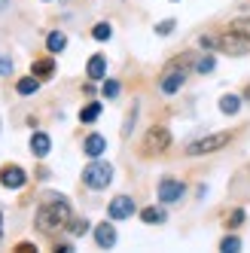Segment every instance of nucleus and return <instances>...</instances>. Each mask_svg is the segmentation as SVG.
<instances>
[{
	"label": "nucleus",
	"mask_w": 250,
	"mask_h": 253,
	"mask_svg": "<svg viewBox=\"0 0 250 253\" xmlns=\"http://www.w3.org/2000/svg\"><path fill=\"white\" fill-rule=\"evenodd\" d=\"M70 220V205L64 198H49V202L37 211V226L40 229H55V226H64Z\"/></svg>",
	"instance_id": "nucleus-1"
},
{
	"label": "nucleus",
	"mask_w": 250,
	"mask_h": 253,
	"mask_svg": "<svg viewBox=\"0 0 250 253\" xmlns=\"http://www.w3.org/2000/svg\"><path fill=\"white\" fill-rule=\"evenodd\" d=\"M83 183L88 189H107L113 183V165H110V162H92V165H85Z\"/></svg>",
	"instance_id": "nucleus-2"
},
{
	"label": "nucleus",
	"mask_w": 250,
	"mask_h": 253,
	"mask_svg": "<svg viewBox=\"0 0 250 253\" xmlns=\"http://www.w3.org/2000/svg\"><path fill=\"white\" fill-rule=\"evenodd\" d=\"M232 140V134H208V137H199V140H192L189 147H186V156H208V153H217L223 150L226 143Z\"/></svg>",
	"instance_id": "nucleus-3"
},
{
	"label": "nucleus",
	"mask_w": 250,
	"mask_h": 253,
	"mask_svg": "<svg viewBox=\"0 0 250 253\" xmlns=\"http://www.w3.org/2000/svg\"><path fill=\"white\" fill-rule=\"evenodd\" d=\"M217 49H223L226 55H247L250 52V37L229 31V34H223V37L217 40Z\"/></svg>",
	"instance_id": "nucleus-4"
},
{
	"label": "nucleus",
	"mask_w": 250,
	"mask_h": 253,
	"mask_svg": "<svg viewBox=\"0 0 250 253\" xmlns=\"http://www.w3.org/2000/svg\"><path fill=\"white\" fill-rule=\"evenodd\" d=\"M171 147V131L162 128V125H156V128L147 131V140H144V153L147 156H156V153H165Z\"/></svg>",
	"instance_id": "nucleus-5"
},
{
	"label": "nucleus",
	"mask_w": 250,
	"mask_h": 253,
	"mask_svg": "<svg viewBox=\"0 0 250 253\" xmlns=\"http://www.w3.org/2000/svg\"><path fill=\"white\" fill-rule=\"evenodd\" d=\"M186 192L183 186V180H177V177H162V183H159V202H165V205H174V202H180Z\"/></svg>",
	"instance_id": "nucleus-6"
},
{
	"label": "nucleus",
	"mask_w": 250,
	"mask_h": 253,
	"mask_svg": "<svg viewBox=\"0 0 250 253\" xmlns=\"http://www.w3.org/2000/svg\"><path fill=\"white\" fill-rule=\"evenodd\" d=\"M0 183H3L6 189H22L28 183V174L19 165H6L3 171H0Z\"/></svg>",
	"instance_id": "nucleus-7"
},
{
	"label": "nucleus",
	"mask_w": 250,
	"mask_h": 253,
	"mask_svg": "<svg viewBox=\"0 0 250 253\" xmlns=\"http://www.w3.org/2000/svg\"><path fill=\"white\" fill-rule=\"evenodd\" d=\"M107 213H110V220H125V216L134 213V202L128 195H116L110 202V208H107Z\"/></svg>",
	"instance_id": "nucleus-8"
},
{
	"label": "nucleus",
	"mask_w": 250,
	"mask_h": 253,
	"mask_svg": "<svg viewBox=\"0 0 250 253\" xmlns=\"http://www.w3.org/2000/svg\"><path fill=\"white\" fill-rule=\"evenodd\" d=\"M186 83V74L183 70H171V74L162 77V83H159V88H162L165 95H174V92H180V85Z\"/></svg>",
	"instance_id": "nucleus-9"
},
{
	"label": "nucleus",
	"mask_w": 250,
	"mask_h": 253,
	"mask_svg": "<svg viewBox=\"0 0 250 253\" xmlns=\"http://www.w3.org/2000/svg\"><path fill=\"white\" fill-rule=\"evenodd\" d=\"M83 150H85V156H88V159H98L101 153H107V140H104L101 134H88V137H85V143H83Z\"/></svg>",
	"instance_id": "nucleus-10"
},
{
	"label": "nucleus",
	"mask_w": 250,
	"mask_h": 253,
	"mask_svg": "<svg viewBox=\"0 0 250 253\" xmlns=\"http://www.w3.org/2000/svg\"><path fill=\"white\" fill-rule=\"evenodd\" d=\"M95 241H98V247H113L116 244V229L110 223L95 226Z\"/></svg>",
	"instance_id": "nucleus-11"
},
{
	"label": "nucleus",
	"mask_w": 250,
	"mask_h": 253,
	"mask_svg": "<svg viewBox=\"0 0 250 253\" xmlns=\"http://www.w3.org/2000/svg\"><path fill=\"white\" fill-rule=\"evenodd\" d=\"M49 150H52V140H49V134H46V131H37V134L31 137V153L37 156V159L49 156Z\"/></svg>",
	"instance_id": "nucleus-12"
},
{
	"label": "nucleus",
	"mask_w": 250,
	"mask_h": 253,
	"mask_svg": "<svg viewBox=\"0 0 250 253\" xmlns=\"http://www.w3.org/2000/svg\"><path fill=\"white\" fill-rule=\"evenodd\" d=\"M104 74H107V58L92 55L88 58V80H104Z\"/></svg>",
	"instance_id": "nucleus-13"
},
{
	"label": "nucleus",
	"mask_w": 250,
	"mask_h": 253,
	"mask_svg": "<svg viewBox=\"0 0 250 253\" xmlns=\"http://www.w3.org/2000/svg\"><path fill=\"white\" fill-rule=\"evenodd\" d=\"M34 77L37 80H46V77H52V70H55V61L52 58H40V61H34Z\"/></svg>",
	"instance_id": "nucleus-14"
},
{
	"label": "nucleus",
	"mask_w": 250,
	"mask_h": 253,
	"mask_svg": "<svg viewBox=\"0 0 250 253\" xmlns=\"http://www.w3.org/2000/svg\"><path fill=\"white\" fill-rule=\"evenodd\" d=\"M220 110H223L226 116L238 113V110H241V98H238V95H223V98H220Z\"/></svg>",
	"instance_id": "nucleus-15"
},
{
	"label": "nucleus",
	"mask_w": 250,
	"mask_h": 253,
	"mask_svg": "<svg viewBox=\"0 0 250 253\" xmlns=\"http://www.w3.org/2000/svg\"><path fill=\"white\" fill-rule=\"evenodd\" d=\"M37 88H40V80L37 77H25V80L15 83V92H19V95H34Z\"/></svg>",
	"instance_id": "nucleus-16"
},
{
	"label": "nucleus",
	"mask_w": 250,
	"mask_h": 253,
	"mask_svg": "<svg viewBox=\"0 0 250 253\" xmlns=\"http://www.w3.org/2000/svg\"><path fill=\"white\" fill-rule=\"evenodd\" d=\"M46 46H49V52H61L67 46V37H64L61 31H52L49 37H46Z\"/></svg>",
	"instance_id": "nucleus-17"
},
{
	"label": "nucleus",
	"mask_w": 250,
	"mask_h": 253,
	"mask_svg": "<svg viewBox=\"0 0 250 253\" xmlns=\"http://www.w3.org/2000/svg\"><path fill=\"white\" fill-rule=\"evenodd\" d=\"M140 220H144V223H165V211L147 208V211H140Z\"/></svg>",
	"instance_id": "nucleus-18"
},
{
	"label": "nucleus",
	"mask_w": 250,
	"mask_h": 253,
	"mask_svg": "<svg viewBox=\"0 0 250 253\" xmlns=\"http://www.w3.org/2000/svg\"><path fill=\"white\" fill-rule=\"evenodd\" d=\"M98 116H101V104H85L83 110H80V119L83 122H95Z\"/></svg>",
	"instance_id": "nucleus-19"
},
{
	"label": "nucleus",
	"mask_w": 250,
	"mask_h": 253,
	"mask_svg": "<svg viewBox=\"0 0 250 253\" xmlns=\"http://www.w3.org/2000/svg\"><path fill=\"white\" fill-rule=\"evenodd\" d=\"M92 37H95V40H110V37H113V28L107 25V22H98V25L92 28Z\"/></svg>",
	"instance_id": "nucleus-20"
},
{
	"label": "nucleus",
	"mask_w": 250,
	"mask_h": 253,
	"mask_svg": "<svg viewBox=\"0 0 250 253\" xmlns=\"http://www.w3.org/2000/svg\"><path fill=\"white\" fill-rule=\"evenodd\" d=\"M229 31H235V34H244V37H250V19H235L229 25Z\"/></svg>",
	"instance_id": "nucleus-21"
},
{
	"label": "nucleus",
	"mask_w": 250,
	"mask_h": 253,
	"mask_svg": "<svg viewBox=\"0 0 250 253\" xmlns=\"http://www.w3.org/2000/svg\"><path fill=\"white\" fill-rule=\"evenodd\" d=\"M220 250H223V253H235V250H241V241L229 235V238H223V241H220Z\"/></svg>",
	"instance_id": "nucleus-22"
},
{
	"label": "nucleus",
	"mask_w": 250,
	"mask_h": 253,
	"mask_svg": "<svg viewBox=\"0 0 250 253\" xmlns=\"http://www.w3.org/2000/svg\"><path fill=\"white\" fill-rule=\"evenodd\" d=\"M134 119H137V107H131V113L125 116V125H122V134H125V137L134 131Z\"/></svg>",
	"instance_id": "nucleus-23"
},
{
	"label": "nucleus",
	"mask_w": 250,
	"mask_h": 253,
	"mask_svg": "<svg viewBox=\"0 0 250 253\" xmlns=\"http://www.w3.org/2000/svg\"><path fill=\"white\" fill-rule=\"evenodd\" d=\"M171 31H174V19H165V22L156 25V34H159V37H168Z\"/></svg>",
	"instance_id": "nucleus-24"
},
{
	"label": "nucleus",
	"mask_w": 250,
	"mask_h": 253,
	"mask_svg": "<svg viewBox=\"0 0 250 253\" xmlns=\"http://www.w3.org/2000/svg\"><path fill=\"white\" fill-rule=\"evenodd\" d=\"M119 95V83L116 80H107L104 83V98H116Z\"/></svg>",
	"instance_id": "nucleus-25"
},
{
	"label": "nucleus",
	"mask_w": 250,
	"mask_h": 253,
	"mask_svg": "<svg viewBox=\"0 0 250 253\" xmlns=\"http://www.w3.org/2000/svg\"><path fill=\"white\" fill-rule=\"evenodd\" d=\"M85 232H88L85 220H74V223H70V235H85Z\"/></svg>",
	"instance_id": "nucleus-26"
},
{
	"label": "nucleus",
	"mask_w": 250,
	"mask_h": 253,
	"mask_svg": "<svg viewBox=\"0 0 250 253\" xmlns=\"http://www.w3.org/2000/svg\"><path fill=\"white\" fill-rule=\"evenodd\" d=\"M213 64H217V61H213L210 55H205V58L199 61V74H210V70H213Z\"/></svg>",
	"instance_id": "nucleus-27"
},
{
	"label": "nucleus",
	"mask_w": 250,
	"mask_h": 253,
	"mask_svg": "<svg viewBox=\"0 0 250 253\" xmlns=\"http://www.w3.org/2000/svg\"><path fill=\"white\" fill-rule=\"evenodd\" d=\"M12 70V58L9 55H0V74H9Z\"/></svg>",
	"instance_id": "nucleus-28"
},
{
	"label": "nucleus",
	"mask_w": 250,
	"mask_h": 253,
	"mask_svg": "<svg viewBox=\"0 0 250 253\" xmlns=\"http://www.w3.org/2000/svg\"><path fill=\"white\" fill-rule=\"evenodd\" d=\"M241 220H244V211H235V213L229 216V226H235V223H241Z\"/></svg>",
	"instance_id": "nucleus-29"
},
{
	"label": "nucleus",
	"mask_w": 250,
	"mask_h": 253,
	"mask_svg": "<svg viewBox=\"0 0 250 253\" xmlns=\"http://www.w3.org/2000/svg\"><path fill=\"white\" fill-rule=\"evenodd\" d=\"M0 9H6V0H0Z\"/></svg>",
	"instance_id": "nucleus-30"
},
{
	"label": "nucleus",
	"mask_w": 250,
	"mask_h": 253,
	"mask_svg": "<svg viewBox=\"0 0 250 253\" xmlns=\"http://www.w3.org/2000/svg\"><path fill=\"white\" fill-rule=\"evenodd\" d=\"M0 226H3V220H0Z\"/></svg>",
	"instance_id": "nucleus-31"
}]
</instances>
